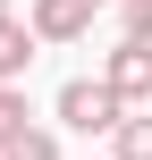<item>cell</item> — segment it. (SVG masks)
I'll return each instance as SVG.
<instances>
[{
    "mask_svg": "<svg viewBox=\"0 0 152 160\" xmlns=\"http://www.w3.org/2000/svg\"><path fill=\"white\" fill-rule=\"evenodd\" d=\"M17 127H25V93H17V84H0V143H8Z\"/></svg>",
    "mask_w": 152,
    "mask_h": 160,
    "instance_id": "obj_7",
    "label": "cell"
},
{
    "mask_svg": "<svg viewBox=\"0 0 152 160\" xmlns=\"http://www.w3.org/2000/svg\"><path fill=\"white\" fill-rule=\"evenodd\" d=\"M110 160H152V110H127V118H118Z\"/></svg>",
    "mask_w": 152,
    "mask_h": 160,
    "instance_id": "obj_5",
    "label": "cell"
},
{
    "mask_svg": "<svg viewBox=\"0 0 152 160\" xmlns=\"http://www.w3.org/2000/svg\"><path fill=\"white\" fill-rule=\"evenodd\" d=\"M0 17H17V8H8V0H0Z\"/></svg>",
    "mask_w": 152,
    "mask_h": 160,
    "instance_id": "obj_9",
    "label": "cell"
},
{
    "mask_svg": "<svg viewBox=\"0 0 152 160\" xmlns=\"http://www.w3.org/2000/svg\"><path fill=\"white\" fill-rule=\"evenodd\" d=\"M102 8H118V0H102Z\"/></svg>",
    "mask_w": 152,
    "mask_h": 160,
    "instance_id": "obj_10",
    "label": "cell"
},
{
    "mask_svg": "<svg viewBox=\"0 0 152 160\" xmlns=\"http://www.w3.org/2000/svg\"><path fill=\"white\" fill-rule=\"evenodd\" d=\"M0 160H59V135H51V127H17V135L0 143Z\"/></svg>",
    "mask_w": 152,
    "mask_h": 160,
    "instance_id": "obj_6",
    "label": "cell"
},
{
    "mask_svg": "<svg viewBox=\"0 0 152 160\" xmlns=\"http://www.w3.org/2000/svg\"><path fill=\"white\" fill-rule=\"evenodd\" d=\"M118 25H127L135 42H152V0H118Z\"/></svg>",
    "mask_w": 152,
    "mask_h": 160,
    "instance_id": "obj_8",
    "label": "cell"
},
{
    "mask_svg": "<svg viewBox=\"0 0 152 160\" xmlns=\"http://www.w3.org/2000/svg\"><path fill=\"white\" fill-rule=\"evenodd\" d=\"M34 42H42V34H34V17H0V84H17V76H25Z\"/></svg>",
    "mask_w": 152,
    "mask_h": 160,
    "instance_id": "obj_4",
    "label": "cell"
},
{
    "mask_svg": "<svg viewBox=\"0 0 152 160\" xmlns=\"http://www.w3.org/2000/svg\"><path fill=\"white\" fill-rule=\"evenodd\" d=\"M93 8H102V0H34L25 17H34L42 42H85V34H93Z\"/></svg>",
    "mask_w": 152,
    "mask_h": 160,
    "instance_id": "obj_3",
    "label": "cell"
},
{
    "mask_svg": "<svg viewBox=\"0 0 152 160\" xmlns=\"http://www.w3.org/2000/svg\"><path fill=\"white\" fill-rule=\"evenodd\" d=\"M102 84L135 110V101H152V42H135V34H118V51L102 59Z\"/></svg>",
    "mask_w": 152,
    "mask_h": 160,
    "instance_id": "obj_2",
    "label": "cell"
},
{
    "mask_svg": "<svg viewBox=\"0 0 152 160\" xmlns=\"http://www.w3.org/2000/svg\"><path fill=\"white\" fill-rule=\"evenodd\" d=\"M51 110H59V127H76V135H118V118H127V101H118L102 76H68Z\"/></svg>",
    "mask_w": 152,
    "mask_h": 160,
    "instance_id": "obj_1",
    "label": "cell"
}]
</instances>
